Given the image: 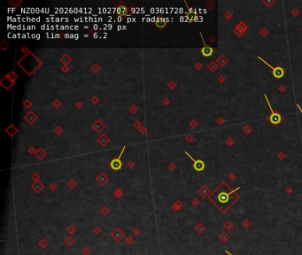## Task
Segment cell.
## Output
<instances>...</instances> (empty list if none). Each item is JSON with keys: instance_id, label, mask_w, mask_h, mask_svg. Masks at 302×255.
<instances>
[{"instance_id": "cell-1", "label": "cell", "mask_w": 302, "mask_h": 255, "mask_svg": "<svg viewBox=\"0 0 302 255\" xmlns=\"http://www.w3.org/2000/svg\"><path fill=\"white\" fill-rule=\"evenodd\" d=\"M258 59H260V60H262V61L263 63H265L267 66H268V67H270V68H272L273 69V75L276 77V79H279V78H281V77H283V75H284V70L282 68V67H272L270 64H268V62H266L264 59H262V57H258Z\"/></svg>"}, {"instance_id": "cell-2", "label": "cell", "mask_w": 302, "mask_h": 255, "mask_svg": "<svg viewBox=\"0 0 302 255\" xmlns=\"http://www.w3.org/2000/svg\"><path fill=\"white\" fill-rule=\"evenodd\" d=\"M264 97H265L266 101H267V103H268V107H269V109H270V111H271V116L269 117V121H270V122H271L272 124L276 125V124H278V123L281 121V116H280V114L276 113L274 112V110L272 109V107L270 106V103H269V101H268V99L267 95L265 94L264 95Z\"/></svg>"}, {"instance_id": "cell-3", "label": "cell", "mask_w": 302, "mask_h": 255, "mask_svg": "<svg viewBox=\"0 0 302 255\" xmlns=\"http://www.w3.org/2000/svg\"><path fill=\"white\" fill-rule=\"evenodd\" d=\"M188 156H189V158L190 159H191L192 161H193V167H194V169L196 170V171H202V170H204V168H205V163H204V161H201V160H194L188 152H185Z\"/></svg>"}, {"instance_id": "cell-4", "label": "cell", "mask_w": 302, "mask_h": 255, "mask_svg": "<svg viewBox=\"0 0 302 255\" xmlns=\"http://www.w3.org/2000/svg\"><path fill=\"white\" fill-rule=\"evenodd\" d=\"M124 149H125V147H123V149H122V151H121V152H120V156H119L118 158L113 160V161H111V163H110L111 167H112L114 170H115V171H118L119 169L121 167V166H122L121 161H120V157H121V155H122V153H123V151H124Z\"/></svg>"}, {"instance_id": "cell-5", "label": "cell", "mask_w": 302, "mask_h": 255, "mask_svg": "<svg viewBox=\"0 0 302 255\" xmlns=\"http://www.w3.org/2000/svg\"><path fill=\"white\" fill-rule=\"evenodd\" d=\"M200 35H201V39H202L203 43H204V48H202V49H201V53L203 54L204 56H206V57H209V56H211V55H212L213 52H214V50H213V48H212V47L208 46V45H207V43H205V41H204V38H203V37H202V34H201V33H200Z\"/></svg>"}, {"instance_id": "cell-6", "label": "cell", "mask_w": 302, "mask_h": 255, "mask_svg": "<svg viewBox=\"0 0 302 255\" xmlns=\"http://www.w3.org/2000/svg\"><path fill=\"white\" fill-rule=\"evenodd\" d=\"M111 236H112V237H113L115 241L120 242L121 239H122V237H124V233H123L120 228H116V229H114V230L112 232Z\"/></svg>"}, {"instance_id": "cell-7", "label": "cell", "mask_w": 302, "mask_h": 255, "mask_svg": "<svg viewBox=\"0 0 302 255\" xmlns=\"http://www.w3.org/2000/svg\"><path fill=\"white\" fill-rule=\"evenodd\" d=\"M229 195L230 194H227L225 192H221L219 195H218V200L223 203V204H225L227 202L229 201Z\"/></svg>"}, {"instance_id": "cell-8", "label": "cell", "mask_w": 302, "mask_h": 255, "mask_svg": "<svg viewBox=\"0 0 302 255\" xmlns=\"http://www.w3.org/2000/svg\"><path fill=\"white\" fill-rule=\"evenodd\" d=\"M97 181H98L101 185H104L105 183L108 181V177H107V175H105V174L102 173V174H100V175L97 177Z\"/></svg>"}, {"instance_id": "cell-9", "label": "cell", "mask_w": 302, "mask_h": 255, "mask_svg": "<svg viewBox=\"0 0 302 255\" xmlns=\"http://www.w3.org/2000/svg\"><path fill=\"white\" fill-rule=\"evenodd\" d=\"M230 235H229L228 233H226V232L221 233L220 236H219V239L223 242V243H227V242L230 240Z\"/></svg>"}, {"instance_id": "cell-10", "label": "cell", "mask_w": 302, "mask_h": 255, "mask_svg": "<svg viewBox=\"0 0 302 255\" xmlns=\"http://www.w3.org/2000/svg\"><path fill=\"white\" fill-rule=\"evenodd\" d=\"M194 229L197 231L198 234H201L202 232H204V231L206 230V227H205V225H204V224H202V223H200V222H199V223H198L197 225L195 226Z\"/></svg>"}, {"instance_id": "cell-11", "label": "cell", "mask_w": 302, "mask_h": 255, "mask_svg": "<svg viewBox=\"0 0 302 255\" xmlns=\"http://www.w3.org/2000/svg\"><path fill=\"white\" fill-rule=\"evenodd\" d=\"M241 225H242V227L245 228V229H247V228H249L250 227H251L252 222H251V221H250L249 219H245V220L242 222Z\"/></svg>"}, {"instance_id": "cell-12", "label": "cell", "mask_w": 302, "mask_h": 255, "mask_svg": "<svg viewBox=\"0 0 302 255\" xmlns=\"http://www.w3.org/2000/svg\"><path fill=\"white\" fill-rule=\"evenodd\" d=\"M223 227L226 230H231L232 228H234V224L230 221H227V222H224Z\"/></svg>"}, {"instance_id": "cell-13", "label": "cell", "mask_w": 302, "mask_h": 255, "mask_svg": "<svg viewBox=\"0 0 302 255\" xmlns=\"http://www.w3.org/2000/svg\"><path fill=\"white\" fill-rule=\"evenodd\" d=\"M43 188V185L42 183H36L35 184L32 185V189H33L36 192H40V190H41Z\"/></svg>"}, {"instance_id": "cell-14", "label": "cell", "mask_w": 302, "mask_h": 255, "mask_svg": "<svg viewBox=\"0 0 302 255\" xmlns=\"http://www.w3.org/2000/svg\"><path fill=\"white\" fill-rule=\"evenodd\" d=\"M127 12H128V9H127V7L126 6H120V7H118V9H117V13H118V14H120V15H125V14H127Z\"/></svg>"}, {"instance_id": "cell-15", "label": "cell", "mask_w": 302, "mask_h": 255, "mask_svg": "<svg viewBox=\"0 0 302 255\" xmlns=\"http://www.w3.org/2000/svg\"><path fill=\"white\" fill-rule=\"evenodd\" d=\"M74 242H75L74 241V239H73L71 237H67L66 239H65L64 243L66 244L67 246H70L71 244H74Z\"/></svg>"}, {"instance_id": "cell-16", "label": "cell", "mask_w": 302, "mask_h": 255, "mask_svg": "<svg viewBox=\"0 0 302 255\" xmlns=\"http://www.w3.org/2000/svg\"><path fill=\"white\" fill-rule=\"evenodd\" d=\"M155 24H156V26H157L159 28H162V27H165V25H166V21H164V20H161L160 21H157Z\"/></svg>"}, {"instance_id": "cell-17", "label": "cell", "mask_w": 302, "mask_h": 255, "mask_svg": "<svg viewBox=\"0 0 302 255\" xmlns=\"http://www.w3.org/2000/svg\"><path fill=\"white\" fill-rule=\"evenodd\" d=\"M39 244H40V246L43 248V249H44L46 246H47V244H48V243L46 242V240H44V239H42L41 241L39 242Z\"/></svg>"}, {"instance_id": "cell-18", "label": "cell", "mask_w": 302, "mask_h": 255, "mask_svg": "<svg viewBox=\"0 0 302 255\" xmlns=\"http://www.w3.org/2000/svg\"><path fill=\"white\" fill-rule=\"evenodd\" d=\"M82 253H83V254H85V255H88L89 253H90V250L88 249V247H85V248L82 250Z\"/></svg>"}, {"instance_id": "cell-19", "label": "cell", "mask_w": 302, "mask_h": 255, "mask_svg": "<svg viewBox=\"0 0 302 255\" xmlns=\"http://www.w3.org/2000/svg\"><path fill=\"white\" fill-rule=\"evenodd\" d=\"M126 243H127V244H131L132 243L131 237H128V238H126Z\"/></svg>"}, {"instance_id": "cell-20", "label": "cell", "mask_w": 302, "mask_h": 255, "mask_svg": "<svg viewBox=\"0 0 302 255\" xmlns=\"http://www.w3.org/2000/svg\"><path fill=\"white\" fill-rule=\"evenodd\" d=\"M193 204H194V205H195V206H197L199 204V201H198V200H194V201H193Z\"/></svg>"}, {"instance_id": "cell-21", "label": "cell", "mask_w": 302, "mask_h": 255, "mask_svg": "<svg viewBox=\"0 0 302 255\" xmlns=\"http://www.w3.org/2000/svg\"><path fill=\"white\" fill-rule=\"evenodd\" d=\"M225 253H226L227 254H229V255H233V254H231V253H230L229 251H227V250H225ZM238 255H239V254H238Z\"/></svg>"}, {"instance_id": "cell-22", "label": "cell", "mask_w": 302, "mask_h": 255, "mask_svg": "<svg viewBox=\"0 0 302 255\" xmlns=\"http://www.w3.org/2000/svg\"><path fill=\"white\" fill-rule=\"evenodd\" d=\"M297 107H298V108H299V110L300 111V113H302V109H301V107H300V105H297Z\"/></svg>"}, {"instance_id": "cell-23", "label": "cell", "mask_w": 302, "mask_h": 255, "mask_svg": "<svg viewBox=\"0 0 302 255\" xmlns=\"http://www.w3.org/2000/svg\"><path fill=\"white\" fill-rule=\"evenodd\" d=\"M94 37L97 38V37H98V35H97V34H94Z\"/></svg>"}]
</instances>
